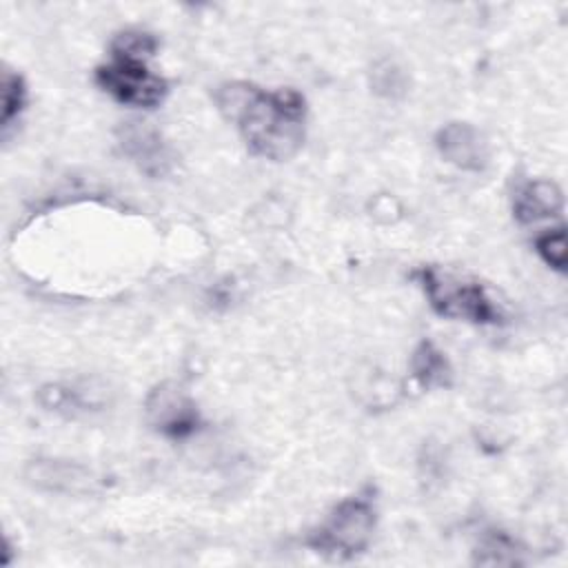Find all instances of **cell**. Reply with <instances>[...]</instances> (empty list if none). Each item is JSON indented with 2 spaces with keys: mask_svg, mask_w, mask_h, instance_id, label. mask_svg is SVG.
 Listing matches in <instances>:
<instances>
[{
  "mask_svg": "<svg viewBox=\"0 0 568 568\" xmlns=\"http://www.w3.org/2000/svg\"><path fill=\"white\" fill-rule=\"evenodd\" d=\"M377 526V497L373 486L339 501L328 517L306 535V546L333 561H348L364 552Z\"/></svg>",
  "mask_w": 568,
  "mask_h": 568,
  "instance_id": "cell-4",
  "label": "cell"
},
{
  "mask_svg": "<svg viewBox=\"0 0 568 568\" xmlns=\"http://www.w3.org/2000/svg\"><path fill=\"white\" fill-rule=\"evenodd\" d=\"M104 386H95V382H67V384H47L38 390V402L42 408L75 417L80 413L102 410L109 402Z\"/></svg>",
  "mask_w": 568,
  "mask_h": 568,
  "instance_id": "cell-9",
  "label": "cell"
},
{
  "mask_svg": "<svg viewBox=\"0 0 568 568\" xmlns=\"http://www.w3.org/2000/svg\"><path fill=\"white\" fill-rule=\"evenodd\" d=\"M29 486L55 495H91L100 488V477L84 464L58 457H36L24 466Z\"/></svg>",
  "mask_w": 568,
  "mask_h": 568,
  "instance_id": "cell-7",
  "label": "cell"
},
{
  "mask_svg": "<svg viewBox=\"0 0 568 568\" xmlns=\"http://www.w3.org/2000/svg\"><path fill=\"white\" fill-rule=\"evenodd\" d=\"M158 40L146 31H122L111 42V60L95 69V84L120 104L155 109L169 93V82L146 67Z\"/></svg>",
  "mask_w": 568,
  "mask_h": 568,
  "instance_id": "cell-2",
  "label": "cell"
},
{
  "mask_svg": "<svg viewBox=\"0 0 568 568\" xmlns=\"http://www.w3.org/2000/svg\"><path fill=\"white\" fill-rule=\"evenodd\" d=\"M215 104L233 122L246 149L264 160H291L306 138V100L295 89H262L226 82L215 89Z\"/></svg>",
  "mask_w": 568,
  "mask_h": 568,
  "instance_id": "cell-1",
  "label": "cell"
},
{
  "mask_svg": "<svg viewBox=\"0 0 568 568\" xmlns=\"http://www.w3.org/2000/svg\"><path fill=\"white\" fill-rule=\"evenodd\" d=\"M0 87H2V113H0V131H2V140H9L13 126L18 124L20 113L24 111L27 104V87L24 80L18 71L2 67V78H0Z\"/></svg>",
  "mask_w": 568,
  "mask_h": 568,
  "instance_id": "cell-13",
  "label": "cell"
},
{
  "mask_svg": "<svg viewBox=\"0 0 568 568\" xmlns=\"http://www.w3.org/2000/svg\"><path fill=\"white\" fill-rule=\"evenodd\" d=\"M413 280L424 291L430 308L442 317L470 324H504L506 320L501 306L479 280L435 264L413 271Z\"/></svg>",
  "mask_w": 568,
  "mask_h": 568,
  "instance_id": "cell-3",
  "label": "cell"
},
{
  "mask_svg": "<svg viewBox=\"0 0 568 568\" xmlns=\"http://www.w3.org/2000/svg\"><path fill=\"white\" fill-rule=\"evenodd\" d=\"M124 158L146 178H166L175 166V151L158 129L144 122H124L115 131Z\"/></svg>",
  "mask_w": 568,
  "mask_h": 568,
  "instance_id": "cell-6",
  "label": "cell"
},
{
  "mask_svg": "<svg viewBox=\"0 0 568 568\" xmlns=\"http://www.w3.org/2000/svg\"><path fill=\"white\" fill-rule=\"evenodd\" d=\"M144 415L149 426L169 439H186L202 426L197 404L175 382H162L149 390Z\"/></svg>",
  "mask_w": 568,
  "mask_h": 568,
  "instance_id": "cell-5",
  "label": "cell"
},
{
  "mask_svg": "<svg viewBox=\"0 0 568 568\" xmlns=\"http://www.w3.org/2000/svg\"><path fill=\"white\" fill-rule=\"evenodd\" d=\"M535 251L537 255L555 271L564 273L566 271V260H568V251H566V231L559 226L555 231H546L535 240Z\"/></svg>",
  "mask_w": 568,
  "mask_h": 568,
  "instance_id": "cell-15",
  "label": "cell"
},
{
  "mask_svg": "<svg viewBox=\"0 0 568 568\" xmlns=\"http://www.w3.org/2000/svg\"><path fill=\"white\" fill-rule=\"evenodd\" d=\"M371 84L373 91L384 95V98H399L406 93V75L404 71L390 62V60H382L373 67V75H371Z\"/></svg>",
  "mask_w": 568,
  "mask_h": 568,
  "instance_id": "cell-14",
  "label": "cell"
},
{
  "mask_svg": "<svg viewBox=\"0 0 568 568\" xmlns=\"http://www.w3.org/2000/svg\"><path fill=\"white\" fill-rule=\"evenodd\" d=\"M410 373L426 390L448 388L453 384V366L442 348L430 339H422L410 355Z\"/></svg>",
  "mask_w": 568,
  "mask_h": 568,
  "instance_id": "cell-11",
  "label": "cell"
},
{
  "mask_svg": "<svg viewBox=\"0 0 568 568\" xmlns=\"http://www.w3.org/2000/svg\"><path fill=\"white\" fill-rule=\"evenodd\" d=\"M564 209L561 189L550 180H530L524 184L513 202V215L521 224L552 217Z\"/></svg>",
  "mask_w": 568,
  "mask_h": 568,
  "instance_id": "cell-10",
  "label": "cell"
},
{
  "mask_svg": "<svg viewBox=\"0 0 568 568\" xmlns=\"http://www.w3.org/2000/svg\"><path fill=\"white\" fill-rule=\"evenodd\" d=\"M435 146L448 164L462 171L481 173L490 162V146L486 135L470 122L455 120L444 124L435 135Z\"/></svg>",
  "mask_w": 568,
  "mask_h": 568,
  "instance_id": "cell-8",
  "label": "cell"
},
{
  "mask_svg": "<svg viewBox=\"0 0 568 568\" xmlns=\"http://www.w3.org/2000/svg\"><path fill=\"white\" fill-rule=\"evenodd\" d=\"M521 546L504 530H484L473 550V561L481 566H515L524 564Z\"/></svg>",
  "mask_w": 568,
  "mask_h": 568,
  "instance_id": "cell-12",
  "label": "cell"
}]
</instances>
